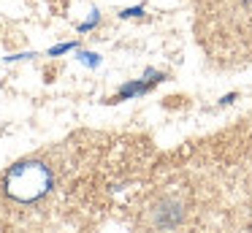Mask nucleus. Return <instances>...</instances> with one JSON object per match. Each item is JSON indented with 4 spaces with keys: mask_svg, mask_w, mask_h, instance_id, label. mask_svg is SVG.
I'll return each mask as SVG.
<instances>
[{
    "mask_svg": "<svg viewBox=\"0 0 252 233\" xmlns=\"http://www.w3.org/2000/svg\"><path fill=\"white\" fill-rule=\"evenodd\" d=\"M52 187V171L38 160H25L8 168L6 179H3V190L8 198L19 200V203H33V200L44 198Z\"/></svg>",
    "mask_w": 252,
    "mask_h": 233,
    "instance_id": "nucleus-1",
    "label": "nucleus"
},
{
    "mask_svg": "<svg viewBox=\"0 0 252 233\" xmlns=\"http://www.w3.org/2000/svg\"><path fill=\"white\" fill-rule=\"evenodd\" d=\"M84 63H90V65H98L100 60H98V54H84Z\"/></svg>",
    "mask_w": 252,
    "mask_h": 233,
    "instance_id": "nucleus-2",
    "label": "nucleus"
}]
</instances>
